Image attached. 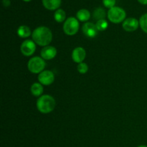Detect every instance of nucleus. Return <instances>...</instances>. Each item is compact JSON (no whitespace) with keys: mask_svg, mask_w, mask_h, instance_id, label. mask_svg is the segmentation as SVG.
Instances as JSON below:
<instances>
[{"mask_svg":"<svg viewBox=\"0 0 147 147\" xmlns=\"http://www.w3.org/2000/svg\"><path fill=\"white\" fill-rule=\"evenodd\" d=\"M80 24L78 20L73 17L67 18L63 24V31L67 35H75L78 32Z\"/></svg>","mask_w":147,"mask_h":147,"instance_id":"obj_5","label":"nucleus"},{"mask_svg":"<svg viewBox=\"0 0 147 147\" xmlns=\"http://www.w3.org/2000/svg\"><path fill=\"white\" fill-rule=\"evenodd\" d=\"M2 2L4 7H8L10 5V0H3Z\"/></svg>","mask_w":147,"mask_h":147,"instance_id":"obj_22","label":"nucleus"},{"mask_svg":"<svg viewBox=\"0 0 147 147\" xmlns=\"http://www.w3.org/2000/svg\"><path fill=\"white\" fill-rule=\"evenodd\" d=\"M54 18L57 22L61 23L64 22L66 18V14L64 10L61 9H58L56 10L54 14Z\"/></svg>","mask_w":147,"mask_h":147,"instance_id":"obj_17","label":"nucleus"},{"mask_svg":"<svg viewBox=\"0 0 147 147\" xmlns=\"http://www.w3.org/2000/svg\"><path fill=\"white\" fill-rule=\"evenodd\" d=\"M45 65L46 63L44 59L39 56H36L30 59L27 63V68L32 73L40 74V73L44 71Z\"/></svg>","mask_w":147,"mask_h":147,"instance_id":"obj_4","label":"nucleus"},{"mask_svg":"<svg viewBox=\"0 0 147 147\" xmlns=\"http://www.w3.org/2000/svg\"><path fill=\"white\" fill-rule=\"evenodd\" d=\"M106 11H105V10L103 9V8H101V7L96 9L93 13V18L96 20H97V21L100 20H104V18L106 17Z\"/></svg>","mask_w":147,"mask_h":147,"instance_id":"obj_16","label":"nucleus"},{"mask_svg":"<svg viewBox=\"0 0 147 147\" xmlns=\"http://www.w3.org/2000/svg\"><path fill=\"white\" fill-rule=\"evenodd\" d=\"M31 93L35 97H39L41 96L43 93V87L42 85L40 83H34L31 86Z\"/></svg>","mask_w":147,"mask_h":147,"instance_id":"obj_13","label":"nucleus"},{"mask_svg":"<svg viewBox=\"0 0 147 147\" xmlns=\"http://www.w3.org/2000/svg\"><path fill=\"white\" fill-rule=\"evenodd\" d=\"M32 40L38 45L46 47L50 44L53 40V33L47 27L40 26L37 27L32 33Z\"/></svg>","mask_w":147,"mask_h":147,"instance_id":"obj_1","label":"nucleus"},{"mask_svg":"<svg viewBox=\"0 0 147 147\" xmlns=\"http://www.w3.org/2000/svg\"><path fill=\"white\" fill-rule=\"evenodd\" d=\"M24 1H25V2H29V1H30L31 0H23Z\"/></svg>","mask_w":147,"mask_h":147,"instance_id":"obj_25","label":"nucleus"},{"mask_svg":"<svg viewBox=\"0 0 147 147\" xmlns=\"http://www.w3.org/2000/svg\"><path fill=\"white\" fill-rule=\"evenodd\" d=\"M86 51L83 47H78L73 50L72 53V59L75 63L80 64L86 59Z\"/></svg>","mask_w":147,"mask_h":147,"instance_id":"obj_11","label":"nucleus"},{"mask_svg":"<svg viewBox=\"0 0 147 147\" xmlns=\"http://www.w3.org/2000/svg\"><path fill=\"white\" fill-rule=\"evenodd\" d=\"M20 50L23 55L30 57L32 55L36 50V43L33 40H26L22 43Z\"/></svg>","mask_w":147,"mask_h":147,"instance_id":"obj_6","label":"nucleus"},{"mask_svg":"<svg viewBox=\"0 0 147 147\" xmlns=\"http://www.w3.org/2000/svg\"><path fill=\"white\" fill-rule=\"evenodd\" d=\"M88 70V66L86 63H81L78 65V71L80 74H86Z\"/></svg>","mask_w":147,"mask_h":147,"instance_id":"obj_20","label":"nucleus"},{"mask_svg":"<svg viewBox=\"0 0 147 147\" xmlns=\"http://www.w3.org/2000/svg\"><path fill=\"white\" fill-rule=\"evenodd\" d=\"M138 147H147L146 145H141V146H139Z\"/></svg>","mask_w":147,"mask_h":147,"instance_id":"obj_24","label":"nucleus"},{"mask_svg":"<svg viewBox=\"0 0 147 147\" xmlns=\"http://www.w3.org/2000/svg\"><path fill=\"white\" fill-rule=\"evenodd\" d=\"M57 49L53 46H46L42 49L41 52H40V55H41L42 58L46 60H50L52 59L55 58V56L57 55Z\"/></svg>","mask_w":147,"mask_h":147,"instance_id":"obj_8","label":"nucleus"},{"mask_svg":"<svg viewBox=\"0 0 147 147\" xmlns=\"http://www.w3.org/2000/svg\"><path fill=\"white\" fill-rule=\"evenodd\" d=\"M62 0H42V4L47 9L53 11L57 10L61 4Z\"/></svg>","mask_w":147,"mask_h":147,"instance_id":"obj_12","label":"nucleus"},{"mask_svg":"<svg viewBox=\"0 0 147 147\" xmlns=\"http://www.w3.org/2000/svg\"><path fill=\"white\" fill-rule=\"evenodd\" d=\"M138 1H139L140 4H144V5H146L147 4V0H138Z\"/></svg>","mask_w":147,"mask_h":147,"instance_id":"obj_23","label":"nucleus"},{"mask_svg":"<svg viewBox=\"0 0 147 147\" xmlns=\"http://www.w3.org/2000/svg\"><path fill=\"white\" fill-rule=\"evenodd\" d=\"M78 20L80 22H86L90 18V12L88 9H80L76 14Z\"/></svg>","mask_w":147,"mask_h":147,"instance_id":"obj_14","label":"nucleus"},{"mask_svg":"<svg viewBox=\"0 0 147 147\" xmlns=\"http://www.w3.org/2000/svg\"><path fill=\"white\" fill-rule=\"evenodd\" d=\"M55 100L50 95L41 96L37 100V109L40 113H47L53 111L55 107Z\"/></svg>","mask_w":147,"mask_h":147,"instance_id":"obj_2","label":"nucleus"},{"mask_svg":"<svg viewBox=\"0 0 147 147\" xmlns=\"http://www.w3.org/2000/svg\"><path fill=\"white\" fill-rule=\"evenodd\" d=\"M103 4L106 8H113L116 4V0H103Z\"/></svg>","mask_w":147,"mask_h":147,"instance_id":"obj_21","label":"nucleus"},{"mask_svg":"<svg viewBox=\"0 0 147 147\" xmlns=\"http://www.w3.org/2000/svg\"><path fill=\"white\" fill-rule=\"evenodd\" d=\"M139 26V21L134 17H129L123 21L122 27L126 32H134L138 29Z\"/></svg>","mask_w":147,"mask_h":147,"instance_id":"obj_10","label":"nucleus"},{"mask_svg":"<svg viewBox=\"0 0 147 147\" xmlns=\"http://www.w3.org/2000/svg\"><path fill=\"white\" fill-rule=\"evenodd\" d=\"M139 26L142 30L147 34V13L143 14L139 20Z\"/></svg>","mask_w":147,"mask_h":147,"instance_id":"obj_19","label":"nucleus"},{"mask_svg":"<svg viewBox=\"0 0 147 147\" xmlns=\"http://www.w3.org/2000/svg\"><path fill=\"white\" fill-rule=\"evenodd\" d=\"M38 80L42 85L50 86L55 80L54 73L50 70H44L39 74Z\"/></svg>","mask_w":147,"mask_h":147,"instance_id":"obj_7","label":"nucleus"},{"mask_svg":"<svg viewBox=\"0 0 147 147\" xmlns=\"http://www.w3.org/2000/svg\"><path fill=\"white\" fill-rule=\"evenodd\" d=\"M108 19L114 24H119L126 20V13L123 9L119 7H114L108 11Z\"/></svg>","mask_w":147,"mask_h":147,"instance_id":"obj_3","label":"nucleus"},{"mask_svg":"<svg viewBox=\"0 0 147 147\" xmlns=\"http://www.w3.org/2000/svg\"><path fill=\"white\" fill-rule=\"evenodd\" d=\"M82 31L85 36L90 38H93L98 34V30L96 24L92 22H86L82 27Z\"/></svg>","mask_w":147,"mask_h":147,"instance_id":"obj_9","label":"nucleus"},{"mask_svg":"<svg viewBox=\"0 0 147 147\" xmlns=\"http://www.w3.org/2000/svg\"><path fill=\"white\" fill-rule=\"evenodd\" d=\"M96 28H97L98 31H104L109 27V23L106 20H100L97 21L96 24Z\"/></svg>","mask_w":147,"mask_h":147,"instance_id":"obj_18","label":"nucleus"},{"mask_svg":"<svg viewBox=\"0 0 147 147\" xmlns=\"http://www.w3.org/2000/svg\"><path fill=\"white\" fill-rule=\"evenodd\" d=\"M31 31L30 27L26 25H21L17 29V34L22 38H27L31 35Z\"/></svg>","mask_w":147,"mask_h":147,"instance_id":"obj_15","label":"nucleus"}]
</instances>
